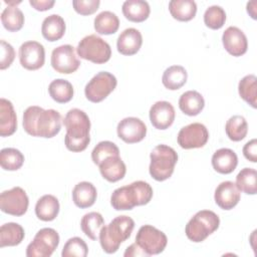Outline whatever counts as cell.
Listing matches in <instances>:
<instances>
[{
	"instance_id": "obj_27",
	"label": "cell",
	"mask_w": 257,
	"mask_h": 257,
	"mask_svg": "<svg viewBox=\"0 0 257 257\" xmlns=\"http://www.w3.org/2000/svg\"><path fill=\"white\" fill-rule=\"evenodd\" d=\"M204 106V97L196 90H188L180 96L179 107L187 115L195 116L199 114L203 110Z\"/></svg>"
},
{
	"instance_id": "obj_39",
	"label": "cell",
	"mask_w": 257,
	"mask_h": 257,
	"mask_svg": "<svg viewBox=\"0 0 257 257\" xmlns=\"http://www.w3.org/2000/svg\"><path fill=\"white\" fill-rule=\"evenodd\" d=\"M226 22V12L218 5L210 6L204 13V23L207 27L217 30L223 27Z\"/></svg>"
},
{
	"instance_id": "obj_40",
	"label": "cell",
	"mask_w": 257,
	"mask_h": 257,
	"mask_svg": "<svg viewBox=\"0 0 257 257\" xmlns=\"http://www.w3.org/2000/svg\"><path fill=\"white\" fill-rule=\"evenodd\" d=\"M110 156H119V150L114 143L109 141L99 142L91 152V160L97 166Z\"/></svg>"
},
{
	"instance_id": "obj_38",
	"label": "cell",
	"mask_w": 257,
	"mask_h": 257,
	"mask_svg": "<svg viewBox=\"0 0 257 257\" xmlns=\"http://www.w3.org/2000/svg\"><path fill=\"white\" fill-rule=\"evenodd\" d=\"M24 163L23 154L15 148H5L0 152V165L3 170L17 171Z\"/></svg>"
},
{
	"instance_id": "obj_9",
	"label": "cell",
	"mask_w": 257,
	"mask_h": 257,
	"mask_svg": "<svg viewBox=\"0 0 257 257\" xmlns=\"http://www.w3.org/2000/svg\"><path fill=\"white\" fill-rule=\"evenodd\" d=\"M59 244V235L52 228H42L26 248L28 257H49Z\"/></svg>"
},
{
	"instance_id": "obj_21",
	"label": "cell",
	"mask_w": 257,
	"mask_h": 257,
	"mask_svg": "<svg viewBox=\"0 0 257 257\" xmlns=\"http://www.w3.org/2000/svg\"><path fill=\"white\" fill-rule=\"evenodd\" d=\"M237 165L238 157L231 149H219L212 156V166L214 170L220 174H231L236 169Z\"/></svg>"
},
{
	"instance_id": "obj_13",
	"label": "cell",
	"mask_w": 257,
	"mask_h": 257,
	"mask_svg": "<svg viewBox=\"0 0 257 257\" xmlns=\"http://www.w3.org/2000/svg\"><path fill=\"white\" fill-rule=\"evenodd\" d=\"M209 140L207 127L200 122H193L182 127L178 134L177 141L182 149L203 148Z\"/></svg>"
},
{
	"instance_id": "obj_45",
	"label": "cell",
	"mask_w": 257,
	"mask_h": 257,
	"mask_svg": "<svg viewBox=\"0 0 257 257\" xmlns=\"http://www.w3.org/2000/svg\"><path fill=\"white\" fill-rule=\"evenodd\" d=\"M123 256L124 257H148L149 255L135 242L125 249Z\"/></svg>"
},
{
	"instance_id": "obj_42",
	"label": "cell",
	"mask_w": 257,
	"mask_h": 257,
	"mask_svg": "<svg viewBox=\"0 0 257 257\" xmlns=\"http://www.w3.org/2000/svg\"><path fill=\"white\" fill-rule=\"evenodd\" d=\"M99 0H73L72 6L80 15L93 14L99 7Z\"/></svg>"
},
{
	"instance_id": "obj_15",
	"label": "cell",
	"mask_w": 257,
	"mask_h": 257,
	"mask_svg": "<svg viewBox=\"0 0 257 257\" xmlns=\"http://www.w3.org/2000/svg\"><path fill=\"white\" fill-rule=\"evenodd\" d=\"M117 137L126 144H135L143 141L147 135V126L138 117L130 116L121 119L116 127Z\"/></svg>"
},
{
	"instance_id": "obj_30",
	"label": "cell",
	"mask_w": 257,
	"mask_h": 257,
	"mask_svg": "<svg viewBox=\"0 0 257 257\" xmlns=\"http://www.w3.org/2000/svg\"><path fill=\"white\" fill-rule=\"evenodd\" d=\"M188 72L181 65H172L168 67L162 76L164 86L170 90L180 89L187 82Z\"/></svg>"
},
{
	"instance_id": "obj_17",
	"label": "cell",
	"mask_w": 257,
	"mask_h": 257,
	"mask_svg": "<svg viewBox=\"0 0 257 257\" xmlns=\"http://www.w3.org/2000/svg\"><path fill=\"white\" fill-rule=\"evenodd\" d=\"M175 108L169 101L160 100L150 108V120L157 130L169 128L175 120Z\"/></svg>"
},
{
	"instance_id": "obj_19",
	"label": "cell",
	"mask_w": 257,
	"mask_h": 257,
	"mask_svg": "<svg viewBox=\"0 0 257 257\" xmlns=\"http://www.w3.org/2000/svg\"><path fill=\"white\" fill-rule=\"evenodd\" d=\"M142 44V33L136 28H126L119 34L116 41V48L122 55H134L141 49Z\"/></svg>"
},
{
	"instance_id": "obj_11",
	"label": "cell",
	"mask_w": 257,
	"mask_h": 257,
	"mask_svg": "<svg viewBox=\"0 0 257 257\" xmlns=\"http://www.w3.org/2000/svg\"><path fill=\"white\" fill-rule=\"evenodd\" d=\"M29 199L26 192L20 187L4 191L0 195V209L12 216H22L27 212Z\"/></svg>"
},
{
	"instance_id": "obj_35",
	"label": "cell",
	"mask_w": 257,
	"mask_h": 257,
	"mask_svg": "<svg viewBox=\"0 0 257 257\" xmlns=\"http://www.w3.org/2000/svg\"><path fill=\"white\" fill-rule=\"evenodd\" d=\"M238 91L248 104L253 108L257 107V78L254 74H248L239 81Z\"/></svg>"
},
{
	"instance_id": "obj_16",
	"label": "cell",
	"mask_w": 257,
	"mask_h": 257,
	"mask_svg": "<svg viewBox=\"0 0 257 257\" xmlns=\"http://www.w3.org/2000/svg\"><path fill=\"white\" fill-rule=\"evenodd\" d=\"M222 42L226 51L235 57L245 54L248 48L246 35L236 26H229L224 31L222 35Z\"/></svg>"
},
{
	"instance_id": "obj_3",
	"label": "cell",
	"mask_w": 257,
	"mask_h": 257,
	"mask_svg": "<svg viewBox=\"0 0 257 257\" xmlns=\"http://www.w3.org/2000/svg\"><path fill=\"white\" fill-rule=\"evenodd\" d=\"M153 198V188L145 181H136L115 189L110 196V204L116 211L132 210L136 206L147 205Z\"/></svg>"
},
{
	"instance_id": "obj_33",
	"label": "cell",
	"mask_w": 257,
	"mask_h": 257,
	"mask_svg": "<svg viewBox=\"0 0 257 257\" xmlns=\"http://www.w3.org/2000/svg\"><path fill=\"white\" fill-rule=\"evenodd\" d=\"M103 225V217L97 212H89L85 214L80 221V228L82 232L91 240H96L98 238Z\"/></svg>"
},
{
	"instance_id": "obj_22",
	"label": "cell",
	"mask_w": 257,
	"mask_h": 257,
	"mask_svg": "<svg viewBox=\"0 0 257 257\" xmlns=\"http://www.w3.org/2000/svg\"><path fill=\"white\" fill-rule=\"evenodd\" d=\"M17 130V116L10 100L0 99V136L9 137Z\"/></svg>"
},
{
	"instance_id": "obj_20",
	"label": "cell",
	"mask_w": 257,
	"mask_h": 257,
	"mask_svg": "<svg viewBox=\"0 0 257 257\" xmlns=\"http://www.w3.org/2000/svg\"><path fill=\"white\" fill-rule=\"evenodd\" d=\"M98 167L102 178L110 183L121 180L126 173L125 164L119 156H110L105 158Z\"/></svg>"
},
{
	"instance_id": "obj_8",
	"label": "cell",
	"mask_w": 257,
	"mask_h": 257,
	"mask_svg": "<svg viewBox=\"0 0 257 257\" xmlns=\"http://www.w3.org/2000/svg\"><path fill=\"white\" fill-rule=\"evenodd\" d=\"M117 80L113 74L107 71L96 73L85 85L84 94L86 98L94 103L102 101L116 87Z\"/></svg>"
},
{
	"instance_id": "obj_41",
	"label": "cell",
	"mask_w": 257,
	"mask_h": 257,
	"mask_svg": "<svg viewBox=\"0 0 257 257\" xmlns=\"http://www.w3.org/2000/svg\"><path fill=\"white\" fill-rule=\"evenodd\" d=\"M88 253L86 243L79 237H72L63 246L62 257H85Z\"/></svg>"
},
{
	"instance_id": "obj_25",
	"label": "cell",
	"mask_w": 257,
	"mask_h": 257,
	"mask_svg": "<svg viewBox=\"0 0 257 257\" xmlns=\"http://www.w3.org/2000/svg\"><path fill=\"white\" fill-rule=\"evenodd\" d=\"M65 29L66 26L64 19L58 14H51L47 16L41 25L42 36L50 42L62 38L65 33Z\"/></svg>"
},
{
	"instance_id": "obj_12",
	"label": "cell",
	"mask_w": 257,
	"mask_h": 257,
	"mask_svg": "<svg viewBox=\"0 0 257 257\" xmlns=\"http://www.w3.org/2000/svg\"><path fill=\"white\" fill-rule=\"evenodd\" d=\"M50 62L55 71L64 74H70L76 71L80 65L75 49L70 44H64L54 48L51 53Z\"/></svg>"
},
{
	"instance_id": "obj_14",
	"label": "cell",
	"mask_w": 257,
	"mask_h": 257,
	"mask_svg": "<svg viewBox=\"0 0 257 257\" xmlns=\"http://www.w3.org/2000/svg\"><path fill=\"white\" fill-rule=\"evenodd\" d=\"M19 61L27 70H37L45 62V50L37 41H26L19 47Z\"/></svg>"
},
{
	"instance_id": "obj_2",
	"label": "cell",
	"mask_w": 257,
	"mask_h": 257,
	"mask_svg": "<svg viewBox=\"0 0 257 257\" xmlns=\"http://www.w3.org/2000/svg\"><path fill=\"white\" fill-rule=\"evenodd\" d=\"M63 124L66 128L64 138L66 149L74 153L84 151L90 142V120L88 115L79 108H72L65 114Z\"/></svg>"
},
{
	"instance_id": "obj_24",
	"label": "cell",
	"mask_w": 257,
	"mask_h": 257,
	"mask_svg": "<svg viewBox=\"0 0 257 257\" xmlns=\"http://www.w3.org/2000/svg\"><path fill=\"white\" fill-rule=\"evenodd\" d=\"M121 11L123 16L132 22H143L151 13L150 5L144 0H126L123 2Z\"/></svg>"
},
{
	"instance_id": "obj_37",
	"label": "cell",
	"mask_w": 257,
	"mask_h": 257,
	"mask_svg": "<svg viewBox=\"0 0 257 257\" xmlns=\"http://www.w3.org/2000/svg\"><path fill=\"white\" fill-rule=\"evenodd\" d=\"M225 132L227 137L233 142H240L247 136L248 123L244 116L233 115L231 116L225 125Z\"/></svg>"
},
{
	"instance_id": "obj_29",
	"label": "cell",
	"mask_w": 257,
	"mask_h": 257,
	"mask_svg": "<svg viewBox=\"0 0 257 257\" xmlns=\"http://www.w3.org/2000/svg\"><path fill=\"white\" fill-rule=\"evenodd\" d=\"M169 11L178 21H190L197 13V4L193 0H172L169 3Z\"/></svg>"
},
{
	"instance_id": "obj_28",
	"label": "cell",
	"mask_w": 257,
	"mask_h": 257,
	"mask_svg": "<svg viewBox=\"0 0 257 257\" xmlns=\"http://www.w3.org/2000/svg\"><path fill=\"white\" fill-rule=\"evenodd\" d=\"M25 236L24 229L18 223L10 222L3 224L0 228V248L19 245Z\"/></svg>"
},
{
	"instance_id": "obj_1",
	"label": "cell",
	"mask_w": 257,
	"mask_h": 257,
	"mask_svg": "<svg viewBox=\"0 0 257 257\" xmlns=\"http://www.w3.org/2000/svg\"><path fill=\"white\" fill-rule=\"evenodd\" d=\"M61 114L55 109H44L37 105L29 106L23 113L24 131L32 137L50 139L61 130Z\"/></svg>"
},
{
	"instance_id": "obj_46",
	"label": "cell",
	"mask_w": 257,
	"mask_h": 257,
	"mask_svg": "<svg viewBox=\"0 0 257 257\" xmlns=\"http://www.w3.org/2000/svg\"><path fill=\"white\" fill-rule=\"evenodd\" d=\"M53 0H29V4L38 11H46L53 7Z\"/></svg>"
},
{
	"instance_id": "obj_23",
	"label": "cell",
	"mask_w": 257,
	"mask_h": 257,
	"mask_svg": "<svg viewBox=\"0 0 257 257\" xmlns=\"http://www.w3.org/2000/svg\"><path fill=\"white\" fill-rule=\"evenodd\" d=\"M97 197L96 188L90 182H80L72 190V201L80 209L91 207Z\"/></svg>"
},
{
	"instance_id": "obj_18",
	"label": "cell",
	"mask_w": 257,
	"mask_h": 257,
	"mask_svg": "<svg viewBox=\"0 0 257 257\" xmlns=\"http://www.w3.org/2000/svg\"><path fill=\"white\" fill-rule=\"evenodd\" d=\"M214 199L221 209L231 210L240 201V191L235 183L225 181L220 183L216 188Z\"/></svg>"
},
{
	"instance_id": "obj_26",
	"label": "cell",
	"mask_w": 257,
	"mask_h": 257,
	"mask_svg": "<svg viewBox=\"0 0 257 257\" xmlns=\"http://www.w3.org/2000/svg\"><path fill=\"white\" fill-rule=\"evenodd\" d=\"M59 213V202L53 195H44L35 205V214L38 219L44 222L54 220Z\"/></svg>"
},
{
	"instance_id": "obj_5",
	"label": "cell",
	"mask_w": 257,
	"mask_h": 257,
	"mask_svg": "<svg viewBox=\"0 0 257 257\" xmlns=\"http://www.w3.org/2000/svg\"><path fill=\"white\" fill-rule=\"evenodd\" d=\"M150 159V175L156 181L163 182L173 175L178 162V154L167 145H158L151 152Z\"/></svg>"
},
{
	"instance_id": "obj_34",
	"label": "cell",
	"mask_w": 257,
	"mask_h": 257,
	"mask_svg": "<svg viewBox=\"0 0 257 257\" xmlns=\"http://www.w3.org/2000/svg\"><path fill=\"white\" fill-rule=\"evenodd\" d=\"M1 22L6 30L16 32L24 24V15L17 6L8 5L1 13Z\"/></svg>"
},
{
	"instance_id": "obj_7",
	"label": "cell",
	"mask_w": 257,
	"mask_h": 257,
	"mask_svg": "<svg viewBox=\"0 0 257 257\" xmlns=\"http://www.w3.org/2000/svg\"><path fill=\"white\" fill-rule=\"evenodd\" d=\"M76 51L81 58L96 64L107 62L111 56L109 44L95 34L83 37L79 41Z\"/></svg>"
},
{
	"instance_id": "obj_6",
	"label": "cell",
	"mask_w": 257,
	"mask_h": 257,
	"mask_svg": "<svg viewBox=\"0 0 257 257\" xmlns=\"http://www.w3.org/2000/svg\"><path fill=\"white\" fill-rule=\"evenodd\" d=\"M219 225L220 219L216 213L210 210H202L197 212L187 223L185 233L189 240L199 243L214 233Z\"/></svg>"
},
{
	"instance_id": "obj_4",
	"label": "cell",
	"mask_w": 257,
	"mask_h": 257,
	"mask_svg": "<svg viewBox=\"0 0 257 257\" xmlns=\"http://www.w3.org/2000/svg\"><path fill=\"white\" fill-rule=\"evenodd\" d=\"M135 221L125 215L115 217L108 225H103L98 239L102 250L107 254L115 253L119 245L131 237Z\"/></svg>"
},
{
	"instance_id": "obj_32",
	"label": "cell",
	"mask_w": 257,
	"mask_h": 257,
	"mask_svg": "<svg viewBox=\"0 0 257 257\" xmlns=\"http://www.w3.org/2000/svg\"><path fill=\"white\" fill-rule=\"evenodd\" d=\"M118 27L119 19L111 11H102L94 18V29L98 34H113L117 31Z\"/></svg>"
},
{
	"instance_id": "obj_31",
	"label": "cell",
	"mask_w": 257,
	"mask_h": 257,
	"mask_svg": "<svg viewBox=\"0 0 257 257\" xmlns=\"http://www.w3.org/2000/svg\"><path fill=\"white\" fill-rule=\"evenodd\" d=\"M48 92L51 98L58 103H66L73 97L72 84L63 78L52 80L48 85Z\"/></svg>"
},
{
	"instance_id": "obj_36",
	"label": "cell",
	"mask_w": 257,
	"mask_h": 257,
	"mask_svg": "<svg viewBox=\"0 0 257 257\" xmlns=\"http://www.w3.org/2000/svg\"><path fill=\"white\" fill-rule=\"evenodd\" d=\"M236 186L240 192L247 195L257 193V172L252 168L242 169L236 177Z\"/></svg>"
},
{
	"instance_id": "obj_10",
	"label": "cell",
	"mask_w": 257,
	"mask_h": 257,
	"mask_svg": "<svg viewBox=\"0 0 257 257\" xmlns=\"http://www.w3.org/2000/svg\"><path fill=\"white\" fill-rule=\"evenodd\" d=\"M136 243L149 255L162 253L168 243V238L164 232L152 225L142 226L136 236Z\"/></svg>"
},
{
	"instance_id": "obj_47",
	"label": "cell",
	"mask_w": 257,
	"mask_h": 257,
	"mask_svg": "<svg viewBox=\"0 0 257 257\" xmlns=\"http://www.w3.org/2000/svg\"><path fill=\"white\" fill-rule=\"evenodd\" d=\"M256 1H251L247 3V12L253 19H256Z\"/></svg>"
},
{
	"instance_id": "obj_44",
	"label": "cell",
	"mask_w": 257,
	"mask_h": 257,
	"mask_svg": "<svg viewBox=\"0 0 257 257\" xmlns=\"http://www.w3.org/2000/svg\"><path fill=\"white\" fill-rule=\"evenodd\" d=\"M243 155L248 161L252 163L257 162V140L256 139H253L245 144V146L243 147Z\"/></svg>"
},
{
	"instance_id": "obj_43",
	"label": "cell",
	"mask_w": 257,
	"mask_h": 257,
	"mask_svg": "<svg viewBox=\"0 0 257 257\" xmlns=\"http://www.w3.org/2000/svg\"><path fill=\"white\" fill-rule=\"evenodd\" d=\"M1 59H0V69H6L8 68L14 58H15V50L13 48V46L6 42L5 40H1Z\"/></svg>"
}]
</instances>
